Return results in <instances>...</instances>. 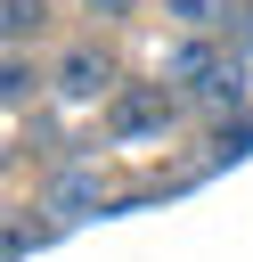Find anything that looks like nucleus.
Masks as SVG:
<instances>
[{
  "mask_svg": "<svg viewBox=\"0 0 253 262\" xmlns=\"http://www.w3.org/2000/svg\"><path fill=\"white\" fill-rule=\"evenodd\" d=\"M90 8H98V16H122V8H131V0H90Z\"/></svg>",
  "mask_w": 253,
  "mask_h": 262,
  "instance_id": "423d86ee",
  "label": "nucleus"
},
{
  "mask_svg": "<svg viewBox=\"0 0 253 262\" xmlns=\"http://www.w3.org/2000/svg\"><path fill=\"white\" fill-rule=\"evenodd\" d=\"M155 115H163V98H147V90H139V98H122V106H114V131H147Z\"/></svg>",
  "mask_w": 253,
  "mask_h": 262,
  "instance_id": "f03ea898",
  "label": "nucleus"
},
{
  "mask_svg": "<svg viewBox=\"0 0 253 262\" xmlns=\"http://www.w3.org/2000/svg\"><path fill=\"white\" fill-rule=\"evenodd\" d=\"M57 205H65V213L90 205V172H65V180H57Z\"/></svg>",
  "mask_w": 253,
  "mask_h": 262,
  "instance_id": "7ed1b4c3",
  "label": "nucleus"
},
{
  "mask_svg": "<svg viewBox=\"0 0 253 262\" xmlns=\"http://www.w3.org/2000/svg\"><path fill=\"white\" fill-rule=\"evenodd\" d=\"M57 90H73V98H90V90H106V66H98V57H82V49H73V57H65V66H57Z\"/></svg>",
  "mask_w": 253,
  "mask_h": 262,
  "instance_id": "f257e3e1",
  "label": "nucleus"
},
{
  "mask_svg": "<svg viewBox=\"0 0 253 262\" xmlns=\"http://www.w3.org/2000/svg\"><path fill=\"white\" fill-rule=\"evenodd\" d=\"M171 16H188V25H212V0H171Z\"/></svg>",
  "mask_w": 253,
  "mask_h": 262,
  "instance_id": "39448f33",
  "label": "nucleus"
},
{
  "mask_svg": "<svg viewBox=\"0 0 253 262\" xmlns=\"http://www.w3.org/2000/svg\"><path fill=\"white\" fill-rule=\"evenodd\" d=\"M24 25H41V0H8V33H24Z\"/></svg>",
  "mask_w": 253,
  "mask_h": 262,
  "instance_id": "20e7f679",
  "label": "nucleus"
}]
</instances>
